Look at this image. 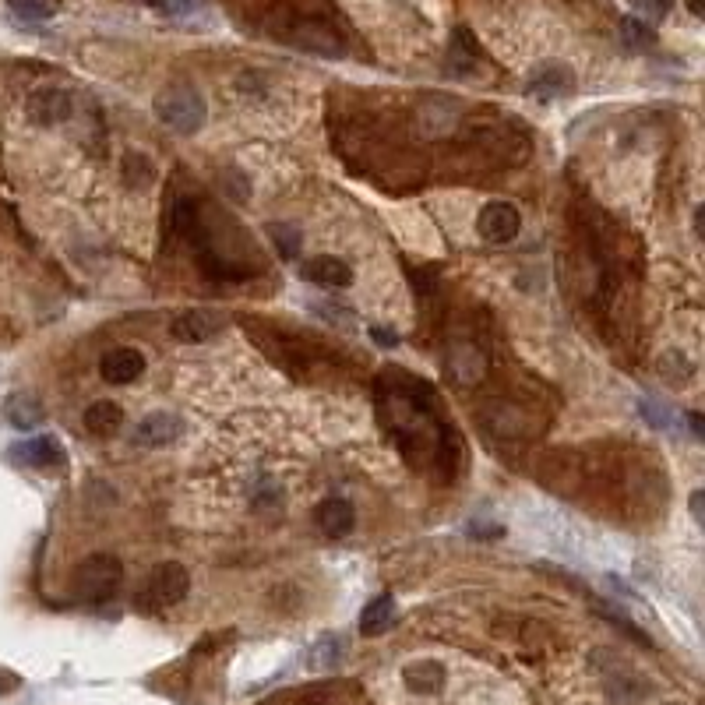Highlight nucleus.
<instances>
[{"mask_svg":"<svg viewBox=\"0 0 705 705\" xmlns=\"http://www.w3.org/2000/svg\"><path fill=\"white\" fill-rule=\"evenodd\" d=\"M120 561L113 554H92L82 561V568L75 572V596L89 603H103L113 596V589L120 586Z\"/></svg>","mask_w":705,"mask_h":705,"instance_id":"nucleus-1","label":"nucleus"},{"mask_svg":"<svg viewBox=\"0 0 705 705\" xmlns=\"http://www.w3.org/2000/svg\"><path fill=\"white\" fill-rule=\"evenodd\" d=\"M187 589H191V575H187V568L184 564H177V561H166L149 575L145 589L138 593V607H145V610L173 607V603L184 600Z\"/></svg>","mask_w":705,"mask_h":705,"instance_id":"nucleus-2","label":"nucleus"},{"mask_svg":"<svg viewBox=\"0 0 705 705\" xmlns=\"http://www.w3.org/2000/svg\"><path fill=\"white\" fill-rule=\"evenodd\" d=\"M156 113L173 131L194 134L201 127V120H205V103H201V96L191 89H170L156 99Z\"/></svg>","mask_w":705,"mask_h":705,"instance_id":"nucleus-3","label":"nucleus"},{"mask_svg":"<svg viewBox=\"0 0 705 705\" xmlns=\"http://www.w3.org/2000/svg\"><path fill=\"white\" fill-rule=\"evenodd\" d=\"M476 230H480V237L487 240V244H508V240H515L522 230L519 208L508 205V201H490L480 212V219H476Z\"/></svg>","mask_w":705,"mask_h":705,"instance_id":"nucleus-4","label":"nucleus"},{"mask_svg":"<svg viewBox=\"0 0 705 705\" xmlns=\"http://www.w3.org/2000/svg\"><path fill=\"white\" fill-rule=\"evenodd\" d=\"M314 522H318V529L328 540H342V536H349L353 526H357V512H353V505H349L346 498H328L318 505Z\"/></svg>","mask_w":705,"mask_h":705,"instance_id":"nucleus-5","label":"nucleus"},{"mask_svg":"<svg viewBox=\"0 0 705 705\" xmlns=\"http://www.w3.org/2000/svg\"><path fill=\"white\" fill-rule=\"evenodd\" d=\"M300 275H304L307 282H318V286H332V290H342V286L353 282V268L342 258H332V254H318V258L304 261Z\"/></svg>","mask_w":705,"mask_h":705,"instance_id":"nucleus-6","label":"nucleus"},{"mask_svg":"<svg viewBox=\"0 0 705 705\" xmlns=\"http://www.w3.org/2000/svg\"><path fill=\"white\" fill-rule=\"evenodd\" d=\"M145 371V357H141L138 349H110L103 360H99V374H103L106 381H113V385H131L138 374Z\"/></svg>","mask_w":705,"mask_h":705,"instance_id":"nucleus-7","label":"nucleus"},{"mask_svg":"<svg viewBox=\"0 0 705 705\" xmlns=\"http://www.w3.org/2000/svg\"><path fill=\"white\" fill-rule=\"evenodd\" d=\"M223 325L226 321L219 318L216 311H184L177 321H173L170 332L177 335L180 342H205V339H212V335L223 332Z\"/></svg>","mask_w":705,"mask_h":705,"instance_id":"nucleus-8","label":"nucleus"},{"mask_svg":"<svg viewBox=\"0 0 705 705\" xmlns=\"http://www.w3.org/2000/svg\"><path fill=\"white\" fill-rule=\"evenodd\" d=\"M448 681V670L438 660H416L402 670V684H406L413 695H434L441 691V684Z\"/></svg>","mask_w":705,"mask_h":705,"instance_id":"nucleus-9","label":"nucleus"},{"mask_svg":"<svg viewBox=\"0 0 705 705\" xmlns=\"http://www.w3.org/2000/svg\"><path fill=\"white\" fill-rule=\"evenodd\" d=\"M180 434V420L170 413H152L145 416V420L138 423V434H134V441H138L141 448H166L170 441H177Z\"/></svg>","mask_w":705,"mask_h":705,"instance_id":"nucleus-10","label":"nucleus"},{"mask_svg":"<svg viewBox=\"0 0 705 705\" xmlns=\"http://www.w3.org/2000/svg\"><path fill=\"white\" fill-rule=\"evenodd\" d=\"M29 117L39 124H57L71 117V96L64 89H43L29 99Z\"/></svg>","mask_w":705,"mask_h":705,"instance_id":"nucleus-11","label":"nucleus"},{"mask_svg":"<svg viewBox=\"0 0 705 705\" xmlns=\"http://www.w3.org/2000/svg\"><path fill=\"white\" fill-rule=\"evenodd\" d=\"M11 455H15L18 462H29V466H57V462L64 459V448L43 434V438H29V441H22V445H15Z\"/></svg>","mask_w":705,"mask_h":705,"instance_id":"nucleus-12","label":"nucleus"},{"mask_svg":"<svg viewBox=\"0 0 705 705\" xmlns=\"http://www.w3.org/2000/svg\"><path fill=\"white\" fill-rule=\"evenodd\" d=\"M392 621H395V600L392 596H374L364 607V614H360V631L364 635H385L392 628Z\"/></svg>","mask_w":705,"mask_h":705,"instance_id":"nucleus-13","label":"nucleus"},{"mask_svg":"<svg viewBox=\"0 0 705 705\" xmlns=\"http://www.w3.org/2000/svg\"><path fill=\"white\" fill-rule=\"evenodd\" d=\"M120 423H124V409H120V402L99 399L85 409V427H89L92 434H110V431H117Z\"/></svg>","mask_w":705,"mask_h":705,"instance_id":"nucleus-14","label":"nucleus"},{"mask_svg":"<svg viewBox=\"0 0 705 705\" xmlns=\"http://www.w3.org/2000/svg\"><path fill=\"white\" fill-rule=\"evenodd\" d=\"M8 420L15 423L18 431H36L39 423H43V406L29 395H15L8 402Z\"/></svg>","mask_w":705,"mask_h":705,"instance_id":"nucleus-15","label":"nucleus"},{"mask_svg":"<svg viewBox=\"0 0 705 705\" xmlns=\"http://www.w3.org/2000/svg\"><path fill=\"white\" fill-rule=\"evenodd\" d=\"M124 177L131 187H145L152 177H156V170H152V163L145 156H138V152H131V156L124 159Z\"/></svg>","mask_w":705,"mask_h":705,"instance_id":"nucleus-16","label":"nucleus"},{"mask_svg":"<svg viewBox=\"0 0 705 705\" xmlns=\"http://www.w3.org/2000/svg\"><path fill=\"white\" fill-rule=\"evenodd\" d=\"M564 85H568V78H564V71H547V75L533 78V89L540 92V96H561Z\"/></svg>","mask_w":705,"mask_h":705,"instance_id":"nucleus-17","label":"nucleus"},{"mask_svg":"<svg viewBox=\"0 0 705 705\" xmlns=\"http://www.w3.org/2000/svg\"><path fill=\"white\" fill-rule=\"evenodd\" d=\"M11 11H15L18 18H25V22H43V18H50V8L39 4V0H11Z\"/></svg>","mask_w":705,"mask_h":705,"instance_id":"nucleus-18","label":"nucleus"},{"mask_svg":"<svg viewBox=\"0 0 705 705\" xmlns=\"http://www.w3.org/2000/svg\"><path fill=\"white\" fill-rule=\"evenodd\" d=\"M275 247L282 251V258H297V251H300V233H293V230H275Z\"/></svg>","mask_w":705,"mask_h":705,"instance_id":"nucleus-19","label":"nucleus"},{"mask_svg":"<svg viewBox=\"0 0 705 705\" xmlns=\"http://www.w3.org/2000/svg\"><path fill=\"white\" fill-rule=\"evenodd\" d=\"M621 32H624V39H628V43H635V46L649 43V29H646L642 22H635V18H624V22H621Z\"/></svg>","mask_w":705,"mask_h":705,"instance_id":"nucleus-20","label":"nucleus"},{"mask_svg":"<svg viewBox=\"0 0 705 705\" xmlns=\"http://www.w3.org/2000/svg\"><path fill=\"white\" fill-rule=\"evenodd\" d=\"M374 339H378L381 346H395V342H399V335H395V332H385V328H374Z\"/></svg>","mask_w":705,"mask_h":705,"instance_id":"nucleus-21","label":"nucleus"},{"mask_svg":"<svg viewBox=\"0 0 705 705\" xmlns=\"http://www.w3.org/2000/svg\"><path fill=\"white\" fill-rule=\"evenodd\" d=\"M688 420H691V431H695V438H702V416H698V413H691Z\"/></svg>","mask_w":705,"mask_h":705,"instance_id":"nucleus-22","label":"nucleus"},{"mask_svg":"<svg viewBox=\"0 0 705 705\" xmlns=\"http://www.w3.org/2000/svg\"><path fill=\"white\" fill-rule=\"evenodd\" d=\"M691 512H695V519H702V494H695V498H691Z\"/></svg>","mask_w":705,"mask_h":705,"instance_id":"nucleus-23","label":"nucleus"},{"mask_svg":"<svg viewBox=\"0 0 705 705\" xmlns=\"http://www.w3.org/2000/svg\"><path fill=\"white\" fill-rule=\"evenodd\" d=\"M688 11L691 15H702V0H688Z\"/></svg>","mask_w":705,"mask_h":705,"instance_id":"nucleus-24","label":"nucleus"},{"mask_svg":"<svg viewBox=\"0 0 705 705\" xmlns=\"http://www.w3.org/2000/svg\"><path fill=\"white\" fill-rule=\"evenodd\" d=\"M8 688H11V677L0 674V691H8Z\"/></svg>","mask_w":705,"mask_h":705,"instance_id":"nucleus-25","label":"nucleus"}]
</instances>
